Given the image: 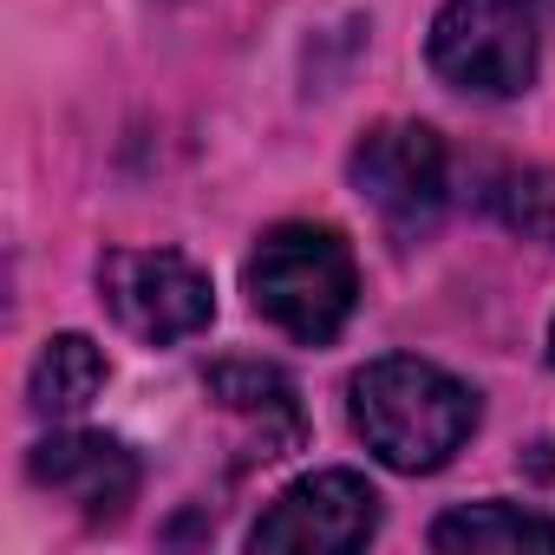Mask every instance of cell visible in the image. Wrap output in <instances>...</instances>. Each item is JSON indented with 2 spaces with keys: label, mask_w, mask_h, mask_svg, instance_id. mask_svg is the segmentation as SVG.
Masks as SVG:
<instances>
[{
  "label": "cell",
  "mask_w": 555,
  "mask_h": 555,
  "mask_svg": "<svg viewBox=\"0 0 555 555\" xmlns=\"http://www.w3.org/2000/svg\"><path fill=\"white\" fill-rule=\"evenodd\" d=\"M347 412H353V431L366 438V451L405 477L451 464L464 451V438L477 431V392L457 373L412 360V353H386V360L360 366L347 386Z\"/></svg>",
  "instance_id": "cell-1"
},
{
  "label": "cell",
  "mask_w": 555,
  "mask_h": 555,
  "mask_svg": "<svg viewBox=\"0 0 555 555\" xmlns=\"http://www.w3.org/2000/svg\"><path fill=\"white\" fill-rule=\"evenodd\" d=\"M242 282H248L255 314L274 321V327H282L288 340H301V347H327L347 327L353 301H360L353 248L327 222H274L255 242Z\"/></svg>",
  "instance_id": "cell-2"
},
{
  "label": "cell",
  "mask_w": 555,
  "mask_h": 555,
  "mask_svg": "<svg viewBox=\"0 0 555 555\" xmlns=\"http://www.w3.org/2000/svg\"><path fill=\"white\" fill-rule=\"evenodd\" d=\"M542 0H444L431 21V73L477 99H516L542 66Z\"/></svg>",
  "instance_id": "cell-3"
},
{
  "label": "cell",
  "mask_w": 555,
  "mask_h": 555,
  "mask_svg": "<svg viewBox=\"0 0 555 555\" xmlns=\"http://www.w3.org/2000/svg\"><path fill=\"white\" fill-rule=\"evenodd\" d=\"M99 288H105V308L118 314V327L138 334L144 347L190 340L216 314L209 274L177 248H112L99 261Z\"/></svg>",
  "instance_id": "cell-4"
},
{
  "label": "cell",
  "mask_w": 555,
  "mask_h": 555,
  "mask_svg": "<svg viewBox=\"0 0 555 555\" xmlns=\"http://www.w3.org/2000/svg\"><path fill=\"white\" fill-rule=\"evenodd\" d=\"M353 190L379 209V222L392 235H425L444 209V190H451V164H444V144L431 125H373L360 144H353Z\"/></svg>",
  "instance_id": "cell-5"
},
{
  "label": "cell",
  "mask_w": 555,
  "mask_h": 555,
  "mask_svg": "<svg viewBox=\"0 0 555 555\" xmlns=\"http://www.w3.org/2000/svg\"><path fill=\"white\" fill-rule=\"evenodd\" d=\"M379 535V490L360 470H314L288 483L248 529V548L288 555H353Z\"/></svg>",
  "instance_id": "cell-6"
},
{
  "label": "cell",
  "mask_w": 555,
  "mask_h": 555,
  "mask_svg": "<svg viewBox=\"0 0 555 555\" xmlns=\"http://www.w3.org/2000/svg\"><path fill=\"white\" fill-rule=\"evenodd\" d=\"M27 477L53 496H66L86 522H118L138 496V457L105 431H53L27 451Z\"/></svg>",
  "instance_id": "cell-7"
},
{
  "label": "cell",
  "mask_w": 555,
  "mask_h": 555,
  "mask_svg": "<svg viewBox=\"0 0 555 555\" xmlns=\"http://www.w3.org/2000/svg\"><path fill=\"white\" fill-rule=\"evenodd\" d=\"M431 548H451V555H483V548H555V522L522 509V503H503V496H483V503H457L431 522Z\"/></svg>",
  "instance_id": "cell-8"
},
{
  "label": "cell",
  "mask_w": 555,
  "mask_h": 555,
  "mask_svg": "<svg viewBox=\"0 0 555 555\" xmlns=\"http://www.w3.org/2000/svg\"><path fill=\"white\" fill-rule=\"evenodd\" d=\"M99 386H105V353L86 334H53L27 373V405L40 418H73L99 399Z\"/></svg>",
  "instance_id": "cell-9"
},
{
  "label": "cell",
  "mask_w": 555,
  "mask_h": 555,
  "mask_svg": "<svg viewBox=\"0 0 555 555\" xmlns=\"http://www.w3.org/2000/svg\"><path fill=\"white\" fill-rule=\"evenodd\" d=\"M209 392H216L229 412H248V418H288V425L301 431L295 386L274 373V366H216V373H209Z\"/></svg>",
  "instance_id": "cell-10"
},
{
  "label": "cell",
  "mask_w": 555,
  "mask_h": 555,
  "mask_svg": "<svg viewBox=\"0 0 555 555\" xmlns=\"http://www.w3.org/2000/svg\"><path fill=\"white\" fill-rule=\"evenodd\" d=\"M496 209L509 229H522L529 242H555V170H516L496 190Z\"/></svg>",
  "instance_id": "cell-11"
},
{
  "label": "cell",
  "mask_w": 555,
  "mask_h": 555,
  "mask_svg": "<svg viewBox=\"0 0 555 555\" xmlns=\"http://www.w3.org/2000/svg\"><path fill=\"white\" fill-rule=\"evenodd\" d=\"M548 360H555V321H548Z\"/></svg>",
  "instance_id": "cell-12"
}]
</instances>
